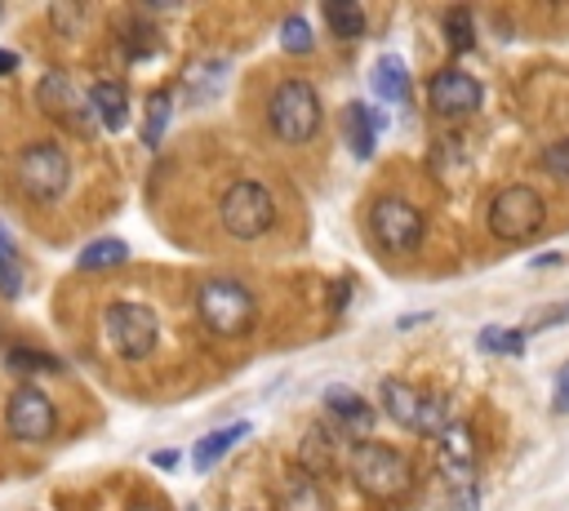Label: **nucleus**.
<instances>
[{
	"mask_svg": "<svg viewBox=\"0 0 569 511\" xmlns=\"http://www.w3.org/2000/svg\"><path fill=\"white\" fill-rule=\"evenodd\" d=\"M196 316L214 338H245L259 325V302L241 280H205L196 289Z\"/></svg>",
	"mask_w": 569,
	"mask_h": 511,
	"instance_id": "1",
	"label": "nucleus"
},
{
	"mask_svg": "<svg viewBox=\"0 0 569 511\" xmlns=\"http://www.w3.org/2000/svg\"><path fill=\"white\" fill-rule=\"evenodd\" d=\"M348 476L365 498H383V502L409 493V485H414V471H409L405 454L383 445V441H361L348 454Z\"/></svg>",
	"mask_w": 569,
	"mask_h": 511,
	"instance_id": "2",
	"label": "nucleus"
},
{
	"mask_svg": "<svg viewBox=\"0 0 569 511\" xmlns=\"http://www.w3.org/2000/svg\"><path fill=\"white\" fill-rule=\"evenodd\" d=\"M267 121L276 130L281 143L289 147H303L316 138L320 130V93L311 80H281L272 89V102H267Z\"/></svg>",
	"mask_w": 569,
	"mask_h": 511,
	"instance_id": "3",
	"label": "nucleus"
},
{
	"mask_svg": "<svg viewBox=\"0 0 569 511\" xmlns=\"http://www.w3.org/2000/svg\"><path fill=\"white\" fill-rule=\"evenodd\" d=\"M547 223V200L529 182H512L490 200V232L503 245H525Z\"/></svg>",
	"mask_w": 569,
	"mask_h": 511,
	"instance_id": "4",
	"label": "nucleus"
},
{
	"mask_svg": "<svg viewBox=\"0 0 569 511\" xmlns=\"http://www.w3.org/2000/svg\"><path fill=\"white\" fill-rule=\"evenodd\" d=\"M272 219H276V200L254 178L232 182L218 200V223H222L227 236H237V241H259L272 227Z\"/></svg>",
	"mask_w": 569,
	"mask_h": 511,
	"instance_id": "5",
	"label": "nucleus"
},
{
	"mask_svg": "<svg viewBox=\"0 0 569 511\" xmlns=\"http://www.w3.org/2000/svg\"><path fill=\"white\" fill-rule=\"evenodd\" d=\"M102 334L121 360H147L156 352L161 325H156V312L143 302H111L102 312Z\"/></svg>",
	"mask_w": 569,
	"mask_h": 511,
	"instance_id": "6",
	"label": "nucleus"
},
{
	"mask_svg": "<svg viewBox=\"0 0 569 511\" xmlns=\"http://www.w3.org/2000/svg\"><path fill=\"white\" fill-rule=\"evenodd\" d=\"M67 182H72V160L58 143L41 138V143H28L19 152V187H23L28 200L54 204L67 191Z\"/></svg>",
	"mask_w": 569,
	"mask_h": 511,
	"instance_id": "7",
	"label": "nucleus"
},
{
	"mask_svg": "<svg viewBox=\"0 0 569 511\" xmlns=\"http://www.w3.org/2000/svg\"><path fill=\"white\" fill-rule=\"evenodd\" d=\"M383 409L401 423V427H414V432H423V436H449V409H445V400H436V396H427V391H418V387H409V382H401V378H387L383 382Z\"/></svg>",
	"mask_w": 569,
	"mask_h": 511,
	"instance_id": "8",
	"label": "nucleus"
},
{
	"mask_svg": "<svg viewBox=\"0 0 569 511\" xmlns=\"http://www.w3.org/2000/svg\"><path fill=\"white\" fill-rule=\"evenodd\" d=\"M370 232L387 254H414L423 245V214L405 196H383L370 210Z\"/></svg>",
	"mask_w": 569,
	"mask_h": 511,
	"instance_id": "9",
	"label": "nucleus"
},
{
	"mask_svg": "<svg viewBox=\"0 0 569 511\" xmlns=\"http://www.w3.org/2000/svg\"><path fill=\"white\" fill-rule=\"evenodd\" d=\"M440 476L449 480L453 498H459V511H477L481 502V485H477V449H472V436L468 427L453 423L449 436L440 441Z\"/></svg>",
	"mask_w": 569,
	"mask_h": 511,
	"instance_id": "10",
	"label": "nucleus"
},
{
	"mask_svg": "<svg viewBox=\"0 0 569 511\" xmlns=\"http://www.w3.org/2000/svg\"><path fill=\"white\" fill-rule=\"evenodd\" d=\"M6 427H10L14 441L41 445V441L54 436L58 414H54V404H50V396H45L41 387H19V391L10 396V404H6Z\"/></svg>",
	"mask_w": 569,
	"mask_h": 511,
	"instance_id": "11",
	"label": "nucleus"
},
{
	"mask_svg": "<svg viewBox=\"0 0 569 511\" xmlns=\"http://www.w3.org/2000/svg\"><path fill=\"white\" fill-rule=\"evenodd\" d=\"M481 102H485L481 80L468 76V71H459V67L436 71L431 85H427V108H431L436 116H445V121H459V116L481 112Z\"/></svg>",
	"mask_w": 569,
	"mask_h": 511,
	"instance_id": "12",
	"label": "nucleus"
},
{
	"mask_svg": "<svg viewBox=\"0 0 569 511\" xmlns=\"http://www.w3.org/2000/svg\"><path fill=\"white\" fill-rule=\"evenodd\" d=\"M36 102L50 112V116H58V121H76L80 125V112H94L89 102L72 89V80L63 76V71H50L41 85H36Z\"/></svg>",
	"mask_w": 569,
	"mask_h": 511,
	"instance_id": "13",
	"label": "nucleus"
},
{
	"mask_svg": "<svg viewBox=\"0 0 569 511\" xmlns=\"http://www.w3.org/2000/svg\"><path fill=\"white\" fill-rule=\"evenodd\" d=\"M89 108H94V116L102 121V130H125V121H130V93H125V85H117V80H98L94 89H89Z\"/></svg>",
	"mask_w": 569,
	"mask_h": 511,
	"instance_id": "14",
	"label": "nucleus"
},
{
	"mask_svg": "<svg viewBox=\"0 0 569 511\" xmlns=\"http://www.w3.org/2000/svg\"><path fill=\"white\" fill-rule=\"evenodd\" d=\"M254 432V423H232V427H218V432H209V436H200L196 441V449H192V463H196V471H209L214 463H222V454H232L245 436Z\"/></svg>",
	"mask_w": 569,
	"mask_h": 511,
	"instance_id": "15",
	"label": "nucleus"
},
{
	"mask_svg": "<svg viewBox=\"0 0 569 511\" xmlns=\"http://www.w3.org/2000/svg\"><path fill=\"white\" fill-rule=\"evenodd\" d=\"M370 85H374V98L401 102L405 89H409V71H405V63H401L396 54H383V58L374 63V71H370Z\"/></svg>",
	"mask_w": 569,
	"mask_h": 511,
	"instance_id": "16",
	"label": "nucleus"
},
{
	"mask_svg": "<svg viewBox=\"0 0 569 511\" xmlns=\"http://www.w3.org/2000/svg\"><path fill=\"white\" fill-rule=\"evenodd\" d=\"M227 80V58H209V63H196L187 76H183V89L192 102H209Z\"/></svg>",
	"mask_w": 569,
	"mask_h": 511,
	"instance_id": "17",
	"label": "nucleus"
},
{
	"mask_svg": "<svg viewBox=\"0 0 569 511\" xmlns=\"http://www.w3.org/2000/svg\"><path fill=\"white\" fill-rule=\"evenodd\" d=\"M130 258V245L117 241V236H102V241H89L80 254H76V267L80 271H107V267H121Z\"/></svg>",
	"mask_w": 569,
	"mask_h": 511,
	"instance_id": "18",
	"label": "nucleus"
},
{
	"mask_svg": "<svg viewBox=\"0 0 569 511\" xmlns=\"http://www.w3.org/2000/svg\"><path fill=\"white\" fill-rule=\"evenodd\" d=\"M348 138H352V152L361 160L374 156V143H379V116L365 108V102H352L348 108Z\"/></svg>",
	"mask_w": 569,
	"mask_h": 511,
	"instance_id": "19",
	"label": "nucleus"
},
{
	"mask_svg": "<svg viewBox=\"0 0 569 511\" xmlns=\"http://www.w3.org/2000/svg\"><path fill=\"white\" fill-rule=\"evenodd\" d=\"M325 409H329L338 423H348V427H365V423L374 419V409H370L357 391H348V387H333V391L325 396Z\"/></svg>",
	"mask_w": 569,
	"mask_h": 511,
	"instance_id": "20",
	"label": "nucleus"
},
{
	"mask_svg": "<svg viewBox=\"0 0 569 511\" xmlns=\"http://www.w3.org/2000/svg\"><path fill=\"white\" fill-rule=\"evenodd\" d=\"M325 23L338 41H361L365 36V14H361V5H352V0H329Z\"/></svg>",
	"mask_w": 569,
	"mask_h": 511,
	"instance_id": "21",
	"label": "nucleus"
},
{
	"mask_svg": "<svg viewBox=\"0 0 569 511\" xmlns=\"http://www.w3.org/2000/svg\"><path fill=\"white\" fill-rule=\"evenodd\" d=\"M0 293H6V298L23 293V263H19V249L10 245L6 232H0Z\"/></svg>",
	"mask_w": 569,
	"mask_h": 511,
	"instance_id": "22",
	"label": "nucleus"
},
{
	"mask_svg": "<svg viewBox=\"0 0 569 511\" xmlns=\"http://www.w3.org/2000/svg\"><path fill=\"white\" fill-rule=\"evenodd\" d=\"M445 41L453 54H468L477 45V27H472V14L468 10H449L445 14Z\"/></svg>",
	"mask_w": 569,
	"mask_h": 511,
	"instance_id": "23",
	"label": "nucleus"
},
{
	"mask_svg": "<svg viewBox=\"0 0 569 511\" xmlns=\"http://www.w3.org/2000/svg\"><path fill=\"white\" fill-rule=\"evenodd\" d=\"M169 93H152V102H147V125H143V143L147 147H161V134H165V125H169Z\"/></svg>",
	"mask_w": 569,
	"mask_h": 511,
	"instance_id": "24",
	"label": "nucleus"
},
{
	"mask_svg": "<svg viewBox=\"0 0 569 511\" xmlns=\"http://www.w3.org/2000/svg\"><path fill=\"white\" fill-rule=\"evenodd\" d=\"M281 49L285 54H311V27H307L303 14H289L281 23Z\"/></svg>",
	"mask_w": 569,
	"mask_h": 511,
	"instance_id": "25",
	"label": "nucleus"
},
{
	"mask_svg": "<svg viewBox=\"0 0 569 511\" xmlns=\"http://www.w3.org/2000/svg\"><path fill=\"white\" fill-rule=\"evenodd\" d=\"M485 352H499V356H521L525 352V334L521 330H481L477 338Z\"/></svg>",
	"mask_w": 569,
	"mask_h": 511,
	"instance_id": "26",
	"label": "nucleus"
},
{
	"mask_svg": "<svg viewBox=\"0 0 569 511\" xmlns=\"http://www.w3.org/2000/svg\"><path fill=\"white\" fill-rule=\"evenodd\" d=\"M10 369L36 374V369H63V360H54V356H45V352H32V347H14V352H10Z\"/></svg>",
	"mask_w": 569,
	"mask_h": 511,
	"instance_id": "27",
	"label": "nucleus"
},
{
	"mask_svg": "<svg viewBox=\"0 0 569 511\" xmlns=\"http://www.w3.org/2000/svg\"><path fill=\"white\" fill-rule=\"evenodd\" d=\"M543 165H547L551 174H560L565 182H569V138H560V143H551V147L543 152Z\"/></svg>",
	"mask_w": 569,
	"mask_h": 511,
	"instance_id": "28",
	"label": "nucleus"
},
{
	"mask_svg": "<svg viewBox=\"0 0 569 511\" xmlns=\"http://www.w3.org/2000/svg\"><path fill=\"white\" fill-rule=\"evenodd\" d=\"M551 409H556V414H569V365L556 374V396H551Z\"/></svg>",
	"mask_w": 569,
	"mask_h": 511,
	"instance_id": "29",
	"label": "nucleus"
},
{
	"mask_svg": "<svg viewBox=\"0 0 569 511\" xmlns=\"http://www.w3.org/2000/svg\"><path fill=\"white\" fill-rule=\"evenodd\" d=\"M289 511H325V507H320V498H316V493L303 485V489H294V498H289Z\"/></svg>",
	"mask_w": 569,
	"mask_h": 511,
	"instance_id": "30",
	"label": "nucleus"
},
{
	"mask_svg": "<svg viewBox=\"0 0 569 511\" xmlns=\"http://www.w3.org/2000/svg\"><path fill=\"white\" fill-rule=\"evenodd\" d=\"M547 325H569V302H560V307H551V312H543L538 330H547Z\"/></svg>",
	"mask_w": 569,
	"mask_h": 511,
	"instance_id": "31",
	"label": "nucleus"
},
{
	"mask_svg": "<svg viewBox=\"0 0 569 511\" xmlns=\"http://www.w3.org/2000/svg\"><path fill=\"white\" fill-rule=\"evenodd\" d=\"M10 71H19V54H10V49H0V76H10Z\"/></svg>",
	"mask_w": 569,
	"mask_h": 511,
	"instance_id": "32",
	"label": "nucleus"
},
{
	"mask_svg": "<svg viewBox=\"0 0 569 511\" xmlns=\"http://www.w3.org/2000/svg\"><path fill=\"white\" fill-rule=\"evenodd\" d=\"M152 463H156L161 471H169V467L178 463V454H174V449H161V454H152Z\"/></svg>",
	"mask_w": 569,
	"mask_h": 511,
	"instance_id": "33",
	"label": "nucleus"
},
{
	"mask_svg": "<svg viewBox=\"0 0 569 511\" xmlns=\"http://www.w3.org/2000/svg\"><path fill=\"white\" fill-rule=\"evenodd\" d=\"M130 511H165V507H161V502H134Z\"/></svg>",
	"mask_w": 569,
	"mask_h": 511,
	"instance_id": "34",
	"label": "nucleus"
}]
</instances>
